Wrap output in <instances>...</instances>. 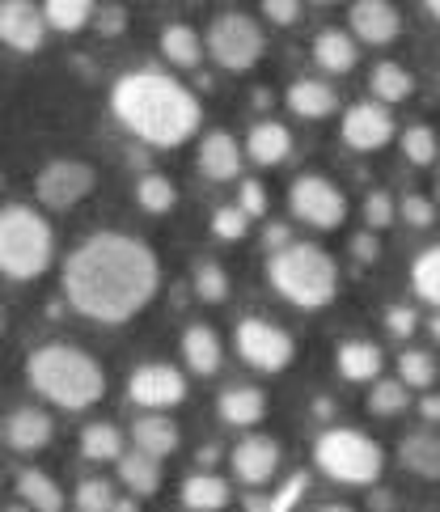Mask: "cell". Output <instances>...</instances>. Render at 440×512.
<instances>
[{
  "mask_svg": "<svg viewBox=\"0 0 440 512\" xmlns=\"http://www.w3.org/2000/svg\"><path fill=\"white\" fill-rule=\"evenodd\" d=\"M157 254L127 233H94L68 254L64 292L77 314L119 326L136 318L157 292Z\"/></svg>",
  "mask_w": 440,
  "mask_h": 512,
  "instance_id": "obj_1",
  "label": "cell"
},
{
  "mask_svg": "<svg viewBox=\"0 0 440 512\" xmlns=\"http://www.w3.org/2000/svg\"><path fill=\"white\" fill-rule=\"evenodd\" d=\"M136 204H140L144 212L161 216V212H170V208L178 204V191H174V182L165 178V174H144V178L136 182Z\"/></svg>",
  "mask_w": 440,
  "mask_h": 512,
  "instance_id": "obj_33",
  "label": "cell"
},
{
  "mask_svg": "<svg viewBox=\"0 0 440 512\" xmlns=\"http://www.w3.org/2000/svg\"><path fill=\"white\" fill-rule=\"evenodd\" d=\"M432 339H436V343H440V314H436V318H432Z\"/></svg>",
  "mask_w": 440,
  "mask_h": 512,
  "instance_id": "obj_53",
  "label": "cell"
},
{
  "mask_svg": "<svg viewBox=\"0 0 440 512\" xmlns=\"http://www.w3.org/2000/svg\"><path fill=\"white\" fill-rule=\"evenodd\" d=\"M263 13H267V22H275V26H292L301 17V5H292V0H267Z\"/></svg>",
  "mask_w": 440,
  "mask_h": 512,
  "instance_id": "obj_46",
  "label": "cell"
},
{
  "mask_svg": "<svg viewBox=\"0 0 440 512\" xmlns=\"http://www.w3.org/2000/svg\"><path fill=\"white\" fill-rule=\"evenodd\" d=\"M284 246H292L288 229H284V225H271V229H267V250H271V254H280Z\"/></svg>",
  "mask_w": 440,
  "mask_h": 512,
  "instance_id": "obj_49",
  "label": "cell"
},
{
  "mask_svg": "<svg viewBox=\"0 0 440 512\" xmlns=\"http://www.w3.org/2000/svg\"><path fill=\"white\" fill-rule=\"evenodd\" d=\"M314 462L322 474H330L335 483H352V487H369L381 479L385 453L377 441H369L364 432L352 428H330L318 436L314 445Z\"/></svg>",
  "mask_w": 440,
  "mask_h": 512,
  "instance_id": "obj_6",
  "label": "cell"
},
{
  "mask_svg": "<svg viewBox=\"0 0 440 512\" xmlns=\"http://www.w3.org/2000/svg\"><path fill=\"white\" fill-rule=\"evenodd\" d=\"M195 292H199V301H208V305H220L229 297V276H225V267L220 263H199L195 267Z\"/></svg>",
  "mask_w": 440,
  "mask_h": 512,
  "instance_id": "obj_37",
  "label": "cell"
},
{
  "mask_svg": "<svg viewBox=\"0 0 440 512\" xmlns=\"http://www.w3.org/2000/svg\"><path fill=\"white\" fill-rule=\"evenodd\" d=\"M246 221L250 216L242 212V208H216V216H212V233L220 237V242H242L246 237Z\"/></svg>",
  "mask_w": 440,
  "mask_h": 512,
  "instance_id": "obj_41",
  "label": "cell"
},
{
  "mask_svg": "<svg viewBox=\"0 0 440 512\" xmlns=\"http://www.w3.org/2000/svg\"><path fill=\"white\" fill-rule=\"evenodd\" d=\"M119 479L136 491V496H153V491L161 487V462L149 453H123L119 457Z\"/></svg>",
  "mask_w": 440,
  "mask_h": 512,
  "instance_id": "obj_29",
  "label": "cell"
},
{
  "mask_svg": "<svg viewBox=\"0 0 440 512\" xmlns=\"http://www.w3.org/2000/svg\"><path fill=\"white\" fill-rule=\"evenodd\" d=\"M43 9L22 5V0H5L0 5V43H9L13 51H39L43 47Z\"/></svg>",
  "mask_w": 440,
  "mask_h": 512,
  "instance_id": "obj_13",
  "label": "cell"
},
{
  "mask_svg": "<svg viewBox=\"0 0 440 512\" xmlns=\"http://www.w3.org/2000/svg\"><path fill=\"white\" fill-rule=\"evenodd\" d=\"M208 51L220 68L229 72H246L259 64L263 56V26L246 13H225L216 17L212 30H208Z\"/></svg>",
  "mask_w": 440,
  "mask_h": 512,
  "instance_id": "obj_7",
  "label": "cell"
},
{
  "mask_svg": "<svg viewBox=\"0 0 440 512\" xmlns=\"http://www.w3.org/2000/svg\"><path fill=\"white\" fill-rule=\"evenodd\" d=\"M98 9L89 5V0H47L43 5V22L51 30H64V34H77L89 26V17H94Z\"/></svg>",
  "mask_w": 440,
  "mask_h": 512,
  "instance_id": "obj_31",
  "label": "cell"
},
{
  "mask_svg": "<svg viewBox=\"0 0 440 512\" xmlns=\"http://www.w3.org/2000/svg\"><path fill=\"white\" fill-rule=\"evenodd\" d=\"M394 216H398V204L390 199V191H373L369 199H364V221H369V229L394 225Z\"/></svg>",
  "mask_w": 440,
  "mask_h": 512,
  "instance_id": "obj_42",
  "label": "cell"
},
{
  "mask_svg": "<svg viewBox=\"0 0 440 512\" xmlns=\"http://www.w3.org/2000/svg\"><path fill=\"white\" fill-rule=\"evenodd\" d=\"M233 496H229V483L216 479V474H191L187 483H182V504L191 512H220Z\"/></svg>",
  "mask_w": 440,
  "mask_h": 512,
  "instance_id": "obj_26",
  "label": "cell"
},
{
  "mask_svg": "<svg viewBox=\"0 0 440 512\" xmlns=\"http://www.w3.org/2000/svg\"><path fill=\"white\" fill-rule=\"evenodd\" d=\"M237 199H242V208L246 216H263L267 212V191H263V182H254V178H246L242 182V191H237Z\"/></svg>",
  "mask_w": 440,
  "mask_h": 512,
  "instance_id": "obj_44",
  "label": "cell"
},
{
  "mask_svg": "<svg viewBox=\"0 0 440 512\" xmlns=\"http://www.w3.org/2000/svg\"><path fill=\"white\" fill-rule=\"evenodd\" d=\"M182 356H187V364L199 377H212L220 369V360H225V347H220L212 326H187V335H182Z\"/></svg>",
  "mask_w": 440,
  "mask_h": 512,
  "instance_id": "obj_20",
  "label": "cell"
},
{
  "mask_svg": "<svg viewBox=\"0 0 440 512\" xmlns=\"http://www.w3.org/2000/svg\"><path fill=\"white\" fill-rule=\"evenodd\" d=\"M402 153H407L411 166H432L436 161V132L432 127H407V136H402Z\"/></svg>",
  "mask_w": 440,
  "mask_h": 512,
  "instance_id": "obj_38",
  "label": "cell"
},
{
  "mask_svg": "<svg viewBox=\"0 0 440 512\" xmlns=\"http://www.w3.org/2000/svg\"><path fill=\"white\" fill-rule=\"evenodd\" d=\"M335 360H339V373H343L347 381H373V377L381 373V347L369 343V339L343 343L339 352H335Z\"/></svg>",
  "mask_w": 440,
  "mask_h": 512,
  "instance_id": "obj_25",
  "label": "cell"
},
{
  "mask_svg": "<svg viewBox=\"0 0 440 512\" xmlns=\"http://www.w3.org/2000/svg\"><path fill=\"white\" fill-rule=\"evenodd\" d=\"M81 453L89 462H119L123 457V436L115 424H89L81 432Z\"/></svg>",
  "mask_w": 440,
  "mask_h": 512,
  "instance_id": "obj_32",
  "label": "cell"
},
{
  "mask_svg": "<svg viewBox=\"0 0 440 512\" xmlns=\"http://www.w3.org/2000/svg\"><path fill=\"white\" fill-rule=\"evenodd\" d=\"M55 259V233L34 208L9 204L0 208V276L34 280Z\"/></svg>",
  "mask_w": 440,
  "mask_h": 512,
  "instance_id": "obj_5",
  "label": "cell"
},
{
  "mask_svg": "<svg viewBox=\"0 0 440 512\" xmlns=\"http://www.w3.org/2000/svg\"><path fill=\"white\" fill-rule=\"evenodd\" d=\"M385 326H390V335H398V339H411V335H415V326H419V318H415V309H407V305H394L390 314H385Z\"/></svg>",
  "mask_w": 440,
  "mask_h": 512,
  "instance_id": "obj_45",
  "label": "cell"
},
{
  "mask_svg": "<svg viewBox=\"0 0 440 512\" xmlns=\"http://www.w3.org/2000/svg\"><path fill=\"white\" fill-rule=\"evenodd\" d=\"M110 106H115V115L127 132L140 136L144 144H153V149H174V144L191 140L199 127L195 94L153 68L119 77L115 94H110Z\"/></svg>",
  "mask_w": 440,
  "mask_h": 512,
  "instance_id": "obj_2",
  "label": "cell"
},
{
  "mask_svg": "<svg viewBox=\"0 0 440 512\" xmlns=\"http://www.w3.org/2000/svg\"><path fill=\"white\" fill-rule=\"evenodd\" d=\"M132 436H136V449L149 453V457H157V462L178 449V424H174V419H165V415H144V419H136Z\"/></svg>",
  "mask_w": 440,
  "mask_h": 512,
  "instance_id": "obj_22",
  "label": "cell"
},
{
  "mask_svg": "<svg viewBox=\"0 0 440 512\" xmlns=\"http://www.w3.org/2000/svg\"><path fill=\"white\" fill-rule=\"evenodd\" d=\"M98 174L85 166V161H51V166H43L39 182H34V191H39V204L51 208V212H68L77 208L81 199L94 191Z\"/></svg>",
  "mask_w": 440,
  "mask_h": 512,
  "instance_id": "obj_10",
  "label": "cell"
},
{
  "mask_svg": "<svg viewBox=\"0 0 440 512\" xmlns=\"http://www.w3.org/2000/svg\"><path fill=\"white\" fill-rule=\"evenodd\" d=\"M398 453H402V466L419 474V479H440V436L411 432L407 441L398 445Z\"/></svg>",
  "mask_w": 440,
  "mask_h": 512,
  "instance_id": "obj_24",
  "label": "cell"
},
{
  "mask_svg": "<svg viewBox=\"0 0 440 512\" xmlns=\"http://www.w3.org/2000/svg\"><path fill=\"white\" fill-rule=\"evenodd\" d=\"M347 22H352L356 39L373 43V47H385L398 39L402 30V17L394 5H385V0H360V5H352V13H347Z\"/></svg>",
  "mask_w": 440,
  "mask_h": 512,
  "instance_id": "obj_15",
  "label": "cell"
},
{
  "mask_svg": "<svg viewBox=\"0 0 440 512\" xmlns=\"http://www.w3.org/2000/svg\"><path fill=\"white\" fill-rule=\"evenodd\" d=\"M161 56L170 60L174 68H195L199 56H204V39H199V30H195V26L174 22V26H165V30H161Z\"/></svg>",
  "mask_w": 440,
  "mask_h": 512,
  "instance_id": "obj_27",
  "label": "cell"
},
{
  "mask_svg": "<svg viewBox=\"0 0 440 512\" xmlns=\"http://www.w3.org/2000/svg\"><path fill=\"white\" fill-rule=\"evenodd\" d=\"M199 170H204V178H212V182L237 178V170H242V153H237V140H233L229 132L204 136V144H199Z\"/></svg>",
  "mask_w": 440,
  "mask_h": 512,
  "instance_id": "obj_17",
  "label": "cell"
},
{
  "mask_svg": "<svg viewBox=\"0 0 440 512\" xmlns=\"http://www.w3.org/2000/svg\"><path fill=\"white\" fill-rule=\"evenodd\" d=\"M216 411L233 428H254V424H263V415H267V398H263V390H254V386H233V390L220 394Z\"/></svg>",
  "mask_w": 440,
  "mask_h": 512,
  "instance_id": "obj_18",
  "label": "cell"
},
{
  "mask_svg": "<svg viewBox=\"0 0 440 512\" xmlns=\"http://www.w3.org/2000/svg\"><path fill=\"white\" fill-rule=\"evenodd\" d=\"M127 394L149 411H170L187 398V381H182V373L170 369V364H144V369H136L132 381H127Z\"/></svg>",
  "mask_w": 440,
  "mask_h": 512,
  "instance_id": "obj_11",
  "label": "cell"
},
{
  "mask_svg": "<svg viewBox=\"0 0 440 512\" xmlns=\"http://www.w3.org/2000/svg\"><path fill=\"white\" fill-rule=\"evenodd\" d=\"M0 335H5V314H0Z\"/></svg>",
  "mask_w": 440,
  "mask_h": 512,
  "instance_id": "obj_55",
  "label": "cell"
},
{
  "mask_svg": "<svg viewBox=\"0 0 440 512\" xmlns=\"http://www.w3.org/2000/svg\"><path fill=\"white\" fill-rule=\"evenodd\" d=\"M356 43H352V34H343V30H322L318 39H314V60L322 72H352L356 68Z\"/></svg>",
  "mask_w": 440,
  "mask_h": 512,
  "instance_id": "obj_23",
  "label": "cell"
},
{
  "mask_svg": "<svg viewBox=\"0 0 440 512\" xmlns=\"http://www.w3.org/2000/svg\"><path fill=\"white\" fill-rule=\"evenodd\" d=\"M373 98L385 106V102H407L415 94V77L402 64H377L373 68Z\"/></svg>",
  "mask_w": 440,
  "mask_h": 512,
  "instance_id": "obj_30",
  "label": "cell"
},
{
  "mask_svg": "<svg viewBox=\"0 0 440 512\" xmlns=\"http://www.w3.org/2000/svg\"><path fill=\"white\" fill-rule=\"evenodd\" d=\"M26 377L34 394H43L47 402H55L64 411H85L106 394V373L98 369V360L68 343L34 347L26 360Z\"/></svg>",
  "mask_w": 440,
  "mask_h": 512,
  "instance_id": "obj_3",
  "label": "cell"
},
{
  "mask_svg": "<svg viewBox=\"0 0 440 512\" xmlns=\"http://www.w3.org/2000/svg\"><path fill=\"white\" fill-rule=\"evenodd\" d=\"M237 352L259 373H284L292 356H297V343H292V335L280 331V326H271L263 318H246L237 326Z\"/></svg>",
  "mask_w": 440,
  "mask_h": 512,
  "instance_id": "obj_9",
  "label": "cell"
},
{
  "mask_svg": "<svg viewBox=\"0 0 440 512\" xmlns=\"http://www.w3.org/2000/svg\"><path fill=\"white\" fill-rule=\"evenodd\" d=\"M352 254H356L360 263H377V254H381L377 237H373V233H360V237H352Z\"/></svg>",
  "mask_w": 440,
  "mask_h": 512,
  "instance_id": "obj_48",
  "label": "cell"
},
{
  "mask_svg": "<svg viewBox=\"0 0 440 512\" xmlns=\"http://www.w3.org/2000/svg\"><path fill=\"white\" fill-rule=\"evenodd\" d=\"M246 153L259 161V166H280V161L292 153V136L284 123H254L250 127V140H246Z\"/></svg>",
  "mask_w": 440,
  "mask_h": 512,
  "instance_id": "obj_21",
  "label": "cell"
},
{
  "mask_svg": "<svg viewBox=\"0 0 440 512\" xmlns=\"http://www.w3.org/2000/svg\"><path fill=\"white\" fill-rule=\"evenodd\" d=\"M17 496H22L34 512H64V491L43 470H22L17 474Z\"/></svg>",
  "mask_w": 440,
  "mask_h": 512,
  "instance_id": "obj_28",
  "label": "cell"
},
{
  "mask_svg": "<svg viewBox=\"0 0 440 512\" xmlns=\"http://www.w3.org/2000/svg\"><path fill=\"white\" fill-rule=\"evenodd\" d=\"M411 284L428 305L440 309V246H428L411 267Z\"/></svg>",
  "mask_w": 440,
  "mask_h": 512,
  "instance_id": "obj_34",
  "label": "cell"
},
{
  "mask_svg": "<svg viewBox=\"0 0 440 512\" xmlns=\"http://www.w3.org/2000/svg\"><path fill=\"white\" fill-rule=\"evenodd\" d=\"M275 470H280V445H275L271 436H246V441L233 449V474L242 483L259 487V483L275 479Z\"/></svg>",
  "mask_w": 440,
  "mask_h": 512,
  "instance_id": "obj_14",
  "label": "cell"
},
{
  "mask_svg": "<svg viewBox=\"0 0 440 512\" xmlns=\"http://www.w3.org/2000/svg\"><path fill=\"white\" fill-rule=\"evenodd\" d=\"M51 432H55L51 415L39 411V407H17V411L9 415V424H5V436H9V445H13L17 453L47 449V445H51Z\"/></svg>",
  "mask_w": 440,
  "mask_h": 512,
  "instance_id": "obj_16",
  "label": "cell"
},
{
  "mask_svg": "<svg viewBox=\"0 0 440 512\" xmlns=\"http://www.w3.org/2000/svg\"><path fill=\"white\" fill-rule=\"evenodd\" d=\"M267 280L284 301L301 305V309H322V305L335 301L339 271H335V259H330L322 246L292 242L280 254H271Z\"/></svg>",
  "mask_w": 440,
  "mask_h": 512,
  "instance_id": "obj_4",
  "label": "cell"
},
{
  "mask_svg": "<svg viewBox=\"0 0 440 512\" xmlns=\"http://www.w3.org/2000/svg\"><path fill=\"white\" fill-rule=\"evenodd\" d=\"M436 191H440V182H436Z\"/></svg>",
  "mask_w": 440,
  "mask_h": 512,
  "instance_id": "obj_57",
  "label": "cell"
},
{
  "mask_svg": "<svg viewBox=\"0 0 440 512\" xmlns=\"http://www.w3.org/2000/svg\"><path fill=\"white\" fill-rule=\"evenodd\" d=\"M428 13L436 17V22H440V0H432V5H428Z\"/></svg>",
  "mask_w": 440,
  "mask_h": 512,
  "instance_id": "obj_54",
  "label": "cell"
},
{
  "mask_svg": "<svg viewBox=\"0 0 440 512\" xmlns=\"http://www.w3.org/2000/svg\"><path fill=\"white\" fill-rule=\"evenodd\" d=\"M110 512H140V504H136L132 496H119V500H115V508H110Z\"/></svg>",
  "mask_w": 440,
  "mask_h": 512,
  "instance_id": "obj_51",
  "label": "cell"
},
{
  "mask_svg": "<svg viewBox=\"0 0 440 512\" xmlns=\"http://www.w3.org/2000/svg\"><path fill=\"white\" fill-rule=\"evenodd\" d=\"M369 411L373 415H398L407 411V386L402 381H377L369 394Z\"/></svg>",
  "mask_w": 440,
  "mask_h": 512,
  "instance_id": "obj_40",
  "label": "cell"
},
{
  "mask_svg": "<svg viewBox=\"0 0 440 512\" xmlns=\"http://www.w3.org/2000/svg\"><path fill=\"white\" fill-rule=\"evenodd\" d=\"M94 17H98V30H102V34H123V26H127V22H123L127 13H123L119 5H102Z\"/></svg>",
  "mask_w": 440,
  "mask_h": 512,
  "instance_id": "obj_47",
  "label": "cell"
},
{
  "mask_svg": "<svg viewBox=\"0 0 440 512\" xmlns=\"http://www.w3.org/2000/svg\"><path fill=\"white\" fill-rule=\"evenodd\" d=\"M115 487H110L106 479H85L77 487V512H110L115 508Z\"/></svg>",
  "mask_w": 440,
  "mask_h": 512,
  "instance_id": "obj_39",
  "label": "cell"
},
{
  "mask_svg": "<svg viewBox=\"0 0 440 512\" xmlns=\"http://www.w3.org/2000/svg\"><path fill=\"white\" fill-rule=\"evenodd\" d=\"M314 512H352L347 504H322V508H314Z\"/></svg>",
  "mask_w": 440,
  "mask_h": 512,
  "instance_id": "obj_52",
  "label": "cell"
},
{
  "mask_svg": "<svg viewBox=\"0 0 440 512\" xmlns=\"http://www.w3.org/2000/svg\"><path fill=\"white\" fill-rule=\"evenodd\" d=\"M419 411H424V419H440V398H436V394H428L424 402H419Z\"/></svg>",
  "mask_w": 440,
  "mask_h": 512,
  "instance_id": "obj_50",
  "label": "cell"
},
{
  "mask_svg": "<svg viewBox=\"0 0 440 512\" xmlns=\"http://www.w3.org/2000/svg\"><path fill=\"white\" fill-rule=\"evenodd\" d=\"M305 487H309L305 474H292V479L275 491V496H250L246 512H292V508H297V500L305 496Z\"/></svg>",
  "mask_w": 440,
  "mask_h": 512,
  "instance_id": "obj_35",
  "label": "cell"
},
{
  "mask_svg": "<svg viewBox=\"0 0 440 512\" xmlns=\"http://www.w3.org/2000/svg\"><path fill=\"white\" fill-rule=\"evenodd\" d=\"M398 216L407 225H415V229H428L436 221V204H432V199H424V195H407L398 204Z\"/></svg>",
  "mask_w": 440,
  "mask_h": 512,
  "instance_id": "obj_43",
  "label": "cell"
},
{
  "mask_svg": "<svg viewBox=\"0 0 440 512\" xmlns=\"http://www.w3.org/2000/svg\"><path fill=\"white\" fill-rule=\"evenodd\" d=\"M398 381L407 390H428L436 381V360L428 352H402L398 356Z\"/></svg>",
  "mask_w": 440,
  "mask_h": 512,
  "instance_id": "obj_36",
  "label": "cell"
},
{
  "mask_svg": "<svg viewBox=\"0 0 440 512\" xmlns=\"http://www.w3.org/2000/svg\"><path fill=\"white\" fill-rule=\"evenodd\" d=\"M390 136H394V115L381 102H356L343 115V140L360 153H373L381 144H390Z\"/></svg>",
  "mask_w": 440,
  "mask_h": 512,
  "instance_id": "obj_12",
  "label": "cell"
},
{
  "mask_svg": "<svg viewBox=\"0 0 440 512\" xmlns=\"http://www.w3.org/2000/svg\"><path fill=\"white\" fill-rule=\"evenodd\" d=\"M288 199H292V216L305 221V225H314V229H339L343 216H347L343 191L322 174H301L297 182H292Z\"/></svg>",
  "mask_w": 440,
  "mask_h": 512,
  "instance_id": "obj_8",
  "label": "cell"
},
{
  "mask_svg": "<svg viewBox=\"0 0 440 512\" xmlns=\"http://www.w3.org/2000/svg\"><path fill=\"white\" fill-rule=\"evenodd\" d=\"M5 512H26V508H5Z\"/></svg>",
  "mask_w": 440,
  "mask_h": 512,
  "instance_id": "obj_56",
  "label": "cell"
},
{
  "mask_svg": "<svg viewBox=\"0 0 440 512\" xmlns=\"http://www.w3.org/2000/svg\"><path fill=\"white\" fill-rule=\"evenodd\" d=\"M288 106H292V115H301V119H326V115L339 111V94L326 81H309L305 77V81H292Z\"/></svg>",
  "mask_w": 440,
  "mask_h": 512,
  "instance_id": "obj_19",
  "label": "cell"
}]
</instances>
